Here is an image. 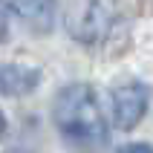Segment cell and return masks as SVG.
Segmentation results:
<instances>
[{
	"instance_id": "obj_2",
	"label": "cell",
	"mask_w": 153,
	"mask_h": 153,
	"mask_svg": "<svg viewBox=\"0 0 153 153\" xmlns=\"http://www.w3.org/2000/svg\"><path fill=\"white\" fill-rule=\"evenodd\" d=\"M67 23H69L72 38H78L81 43H98V41H104V38L113 35L116 17H113V12L107 9L104 0H84L69 15Z\"/></svg>"
},
{
	"instance_id": "obj_5",
	"label": "cell",
	"mask_w": 153,
	"mask_h": 153,
	"mask_svg": "<svg viewBox=\"0 0 153 153\" xmlns=\"http://www.w3.org/2000/svg\"><path fill=\"white\" fill-rule=\"evenodd\" d=\"M17 17H23L35 32H49L55 23V9L58 0H9Z\"/></svg>"
},
{
	"instance_id": "obj_8",
	"label": "cell",
	"mask_w": 153,
	"mask_h": 153,
	"mask_svg": "<svg viewBox=\"0 0 153 153\" xmlns=\"http://www.w3.org/2000/svg\"><path fill=\"white\" fill-rule=\"evenodd\" d=\"M3 133H6V116L0 113V139H3Z\"/></svg>"
},
{
	"instance_id": "obj_4",
	"label": "cell",
	"mask_w": 153,
	"mask_h": 153,
	"mask_svg": "<svg viewBox=\"0 0 153 153\" xmlns=\"http://www.w3.org/2000/svg\"><path fill=\"white\" fill-rule=\"evenodd\" d=\"M41 84V69L29 64H3L0 67V93L9 98L29 95Z\"/></svg>"
},
{
	"instance_id": "obj_6",
	"label": "cell",
	"mask_w": 153,
	"mask_h": 153,
	"mask_svg": "<svg viewBox=\"0 0 153 153\" xmlns=\"http://www.w3.org/2000/svg\"><path fill=\"white\" fill-rule=\"evenodd\" d=\"M119 153H153V145L147 142H127V145H121Z\"/></svg>"
},
{
	"instance_id": "obj_9",
	"label": "cell",
	"mask_w": 153,
	"mask_h": 153,
	"mask_svg": "<svg viewBox=\"0 0 153 153\" xmlns=\"http://www.w3.org/2000/svg\"><path fill=\"white\" fill-rule=\"evenodd\" d=\"M9 153H26V150H9Z\"/></svg>"
},
{
	"instance_id": "obj_7",
	"label": "cell",
	"mask_w": 153,
	"mask_h": 153,
	"mask_svg": "<svg viewBox=\"0 0 153 153\" xmlns=\"http://www.w3.org/2000/svg\"><path fill=\"white\" fill-rule=\"evenodd\" d=\"M9 38V20H6V12H3V6H0V43Z\"/></svg>"
},
{
	"instance_id": "obj_3",
	"label": "cell",
	"mask_w": 153,
	"mask_h": 153,
	"mask_svg": "<svg viewBox=\"0 0 153 153\" xmlns=\"http://www.w3.org/2000/svg\"><path fill=\"white\" fill-rule=\"evenodd\" d=\"M110 110H113V124L119 130L136 127L147 113V93L136 84H124L119 90H113Z\"/></svg>"
},
{
	"instance_id": "obj_1",
	"label": "cell",
	"mask_w": 153,
	"mask_h": 153,
	"mask_svg": "<svg viewBox=\"0 0 153 153\" xmlns=\"http://www.w3.org/2000/svg\"><path fill=\"white\" fill-rule=\"evenodd\" d=\"M55 124L69 142L78 145H93L107 136V121L101 116V107L95 101L93 87L72 84L61 90L55 98Z\"/></svg>"
}]
</instances>
